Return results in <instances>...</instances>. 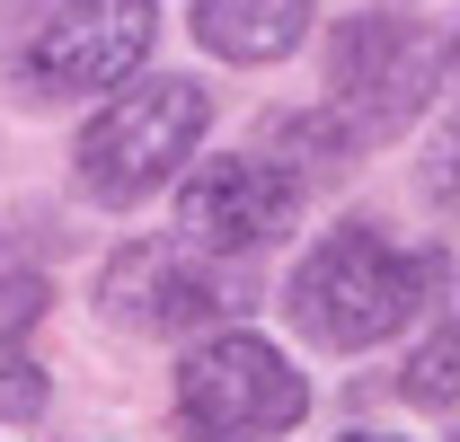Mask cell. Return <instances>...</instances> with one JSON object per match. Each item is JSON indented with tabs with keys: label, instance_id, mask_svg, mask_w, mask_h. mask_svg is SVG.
<instances>
[{
	"label": "cell",
	"instance_id": "9c48e42d",
	"mask_svg": "<svg viewBox=\"0 0 460 442\" xmlns=\"http://www.w3.org/2000/svg\"><path fill=\"white\" fill-rule=\"evenodd\" d=\"M45 275H0V416L27 425L45 416V363H36V319H45Z\"/></svg>",
	"mask_w": 460,
	"mask_h": 442
},
{
	"label": "cell",
	"instance_id": "8fae6325",
	"mask_svg": "<svg viewBox=\"0 0 460 442\" xmlns=\"http://www.w3.org/2000/svg\"><path fill=\"white\" fill-rule=\"evenodd\" d=\"M425 195H434V213L460 221V124H443L434 151H425Z\"/></svg>",
	"mask_w": 460,
	"mask_h": 442
},
{
	"label": "cell",
	"instance_id": "5b68a950",
	"mask_svg": "<svg viewBox=\"0 0 460 442\" xmlns=\"http://www.w3.org/2000/svg\"><path fill=\"white\" fill-rule=\"evenodd\" d=\"M177 416L213 442H275L310 416V389H301L284 345H266L248 328H222L177 363Z\"/></svg>",
	"mask_w": 460,
	"mask_h": 442
},
{
	"label": "cell",
	"instance_id": "4fadbf2b",
	"mask_svg": "<svg viewBox=\"0 0 460 442\" xmlns=\"http://www.w3.org/2000/svg\"><path fill=\"white\" fill-rule=\"evenodd\" d=\"M452 62H460V45H452Z\"/></svg>",
	"mask_w": 460,
	"mask_h": 442
},
{
	"label": "cell",
	"instance_id": "3957f363",
	"mask_svg": "<svg viewBox=\"0 0 460 442\" xmlns=\"http://www.w3.org/2000/svg\"><path fill=\"white\" fill-rule=\"evenodd\" d=\"M204 124H213V98H204L195 80H133V89H115L107 107L89 115L80 160H71L80 168V195L107 204V213L151 204L177 168L195 160Z\"/></svg>",
	"mask_w": 460,
	"mask_h": 442
},
{
	"label": "cell",
	"instance_id": "277c9868",
	"mask_svg": "<svg viewBox=\"0 0 460 442\" xmlns=\"http://www.w3.org/2000/svg\"><path fill=\"white\" fill-rule=\"evenodd\" d=\"M443 80V54L416 18L390 9H354L328 45V124L345 133V151H372V142H399L407 124L425 115Z\"/></svg>",
	"mask_w": 460,
	"mask_h": 442
},
{
	"label": "cell",
	"instance_id": "52a82bcc",
	"mask_svg": "<svg viewBox=\"0 0 460 442\" xmlns=\"http://www.w3.org/2000/svg\"><path fill=\"white\" fill-rule=\"evenodd\" d=\"M98 301H107L115 328L186 336V328H204V319L248 310V283L230 275V266H213V257H195V248H177V239H133V248L107 257Z\"/></svg>",
	"mask_w": 460,
	"mask_h": 442
},
{
	"label": "cell",
	"instance_id": "8992f818",
	"mask_svg": "<svg viewBox=\"0 0 460 442\" xmlns=\"http://www.w3.org/2000/svg\"><path fill=\"white\" fill-rule=\"evenodd\" d=\"M301 213V177L292 160H266V151H230V160H204L186 177V195H177V248H195V257H248V248H275Z\"/></svg>",
	"mask_w": 460,
	"mask_h": 442
},
{
	"label": "cell",
	"instance_id": "30bf717a",
	"mask_svg": "<svg viewBox=\"0 0 460 442\" xmlns=\"http://www.w3.org/2000/svg\"><path fill=\"white\" fill-rule=\"evenodd\" d=\"M399 389L416 398V407H460V319H443V328L407 354V381Z\"/></svg>",
	"mask_w": 460,
	"mask_h": 442
},
{
	"label": "cell",
	"instance_id": "7c38bea8",
	"mask_svg": "<svg viewBox=\"0 0 460 442\" xmlns=\"http://www.w3.org/2000/svg\"><path fill=\"white\" fill-rule=\"evenodd\" d=\"M345 442H381V434H345Z\"/></svg>",
	"mask_w": 460,
	"mask_h": 442
},
{
	"label": "cell",
	"instance_id": "ba28073f",
	"mask_svg": "<svg viewBox=\"0 0 460 442\" xmlns=\"http://www.w3.org/2000/svg\"><path fill=\"white\" fill-rule=\"evenodd\" d=\"M195 36L222 62H284L310 36V0H195Z\"/></svg>",
	"mask_w": 460,
	"mask_h": 442
},
{
	"label": "cell",
	"instance_id": "6da1fadb",
	"mask_svg": "<svg viewBox=\"0 0 460 442\" xmlns=\"http://www.w3.org/2000/svg\"><path fill=\"white\" fill-rule=\"evenodd\" d=\"M425 292H434V257H425V248L381 239L372 221H345V230H328V239L292 266L284 310H292V328L310 336V345L363 354V345L399 336L407 319L425 310Z\"/></svg>",
	"mask_w": 460,
	"mask_h": 442
},
{
	"label": "cell",
	"instance_id": "7a4b0ae2",
	"mask_svg": "<svg viewBox=\"0 0 460 442\" xmlns=\"http://www.w3.org/2000/svg\"><path fill=\"white\" fill-rule=\"evenodd\" d=\"M151 0H9L0 9V80L18 98L124 89L151 54Z\"/></svg>",
	"mask_w": 460,
	"mask_h": 442
},
{
	"label": "cell",
	"instance_id": "5bb4252c",
	"mask_svg": "<svg viewBox=\"0 0 460 442\" xmlns=\"http://www.w3.org/2000/svg\"><path fill=\"white\" fill-rule=\"evenodd\" d=\"M452 442H460V434H452Z\"/></svg>",
	"mask_w": 460,
	"mask_h": 442
}]
</instances>
